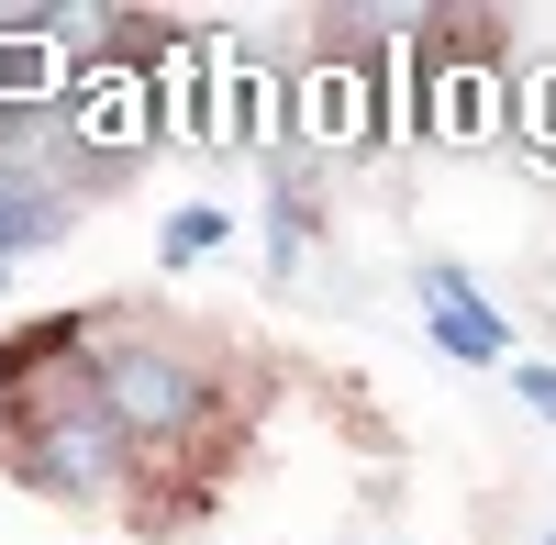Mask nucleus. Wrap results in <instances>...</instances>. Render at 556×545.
Returning <instances> with one entry per match:
<instances>
[{
    "mask_svg": "<svg viewBox=\"0 0 556 545\" xmlns=\"http://www.w3.org/2000/svg\"><path fill=\"white\" fill-rule=\"evenodd\" d=\"M212 245H223V212H212V201H178V212H167V235H156L167 267H190V256H212Z\"/></svg>",
    "mask_w": 556,
    "mask_h": 545,
    "instance_id": "obj_5",
    "label": "nucleus"
},
{
    "mask_svg": "<svg viewBox=\"0 0 556 545\" xmlns=\"http://www.w3.org/2000/svg\"><path fill=\"white\" fill-rule=\"evenodd\" d=\"M513 390H523V401H534V413L556 423V368H513Z\"/></svg>",
    "mask_w": 556,
    "mask_h": 545,
    "instance_id": "obj_6",
    "label": "nucleus"
},
{
    "mask_svg": "<svg viewBox=\"0 0 556 545\" xmlns=\"http://www.w3.org/2000/svg\"><path fill=\"white\" fill-rule=\"evenodd\" d=\"M424 301H434V345L468 356V368H523L513 334H501V312L479 301V279H456V267H424Z\"/></svg>",
    "mask_w": 556,
    "mask_h": 545,
    "instance_id": "obj_3",
    "label": "nucleus"
},
{
    "mask_svg": "<svg viewBox=\"0 0 556 545\" xmlns=\"http://www.w3.org/2000/svg\"><path fill=\"white\" fill-rule=\"evenodd\" d=\"M0 279H12V267H0Z\"/></svg>",
    "mask_w": 556,
    "mask_h": 545,
    "instance_id": "obj_8",
    "label": "nucleus"
},
{
    "mask_svg": "<svg viewBox=\"0 0 556 545\" xmlns=\"http://www.w3.org/2000/svg\"><path fill=\"white\" fill-rule=\"evenodd\" d=\"M23 468H34L45 490H67V502H101V490H123L134 434L112 423L101 379H89V390H67V401H45V413L23 423Z\"/></svg>",
    "mask_w": 556,
    "mask_h": 545,
    "instance_id": "obj_2",
    "label": "nucleus"
},
{
    "mask_svg": "<svg viewBox=\"0 0 556 545\" xmlns=\"http://www.w3.org/2000/svg\"><path fill=\"white\" fill-rule=\"evenodd\" d=\"M534 545H556V523H545V534H534Z\"/></svg>",
    "mask_w": 556,
    "mask_h": 545,
    "instance_id": "obj_7",
    "label": "nucleus"
},
{
    "mask_svg": "<svg viewBox=\"0 0 556 545\" xmlns=\"http://www.w3.org/2000/svg\"><path fill=\"white\" fill-rule=\"evenodd\" d=\"M101 401H112V423L134 434V445H167V434H190L201 413H212V368L190 345H156V334H123V345H101Z\"/></svg>",
    "mask_w": 556,
    "mask_h": 545,
    "instance_id": "obj_1",
    "label": "nucleus"
},
{
    "mask_svg": "<svg viewBox=\"0 0 556 545\" xmlns=\"http://www.w3.org/2000/svg\"><path fill=\"white\" fill-rule=\"evenodd\" d=\"M434 134H445V145H490V134H501V89L468 78V67H434Z\"/></svg>",
    "mask_w": 556,
    "mask_h": 545,
    "instance_id": "obj_4",
    "label": "nucleus"
}]
</instances>
